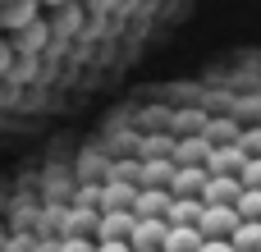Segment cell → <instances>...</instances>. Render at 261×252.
<instances>
[{"label": "cell", "mask_w": 261, "mask_h": 252, "mask_svg": "<svg viewBox=\"0 0 261 252\" xmlns=\"http://www.w3.org/2000/svg\"><path fill=\"white\" fill-rule=\"evenodd\" d=\"M202 184H206V165H179L170 193L174 197H202Z\"/></svg>", "instance_id": "10"}, {"label": "cell", "mask_w": 261, "mask_h": 252, "mask_svg": "<svg viewBox=\"0 0 261 252\" xmlns=\"http://www.w3.org/2000/svg\"><path fill=\"white\" fill-rule=\"evenodd\" d=\"M133 211H101V225H96V243H128L133 234Z\"/></svg>", "instance_id": "5"}, {"label": "cell", "mask_w": 261, "mask_h": 252, "mask_svg": "<svg viewBox=\"0 0 261 252\" xmlns=\"http://www.w3.org/2000/svg\"><path fill=\"white\" fill-rule=\"evenodd\" d=\"M239 207H202V220H197V230H202V239H229L234 230H239Z\"/></svg>", "instance_id": "2"}, {"label": "cell", "mask_w": 261, "mask_h": 252, "mask_svg": "<svg viewBox=\"0 0 261 252\" xmlns=\"http://www.w3.org/2000/svg\"><path fill=\"white\" fill-rule=\"evenodd\" d=\"M229 243H234V252H261V220H239Z\"/></svg>", "instance_id": "15"}, {"label": "cell", "mask_w": 261, "mask_h": 252, "mask_svg": "<svg viewBox=\"0 0 261 252\" xmlns=\"http://www.w3.org/2000/svg\"><path fill=\"white\" fill-rule=\"evenodd\" d=\"M41 0H5L0 5V23H5V32H23V28H32L37 18H41Z\"/></svg>", "instance_id": "3"}, {"label": "cell", "mask_w": 261, "mask_h": 252, "mask_svg": "<svg viewBox=\"0 0 261 252\" xmlns=\"http://www.w3.org/2000/svg\"><path fill=\"white\" fill-rule=\"evenodd\" d=\"M206 156H211V138L206 133H193V138L174 142V165H206Z\"/></svg>", "instance_id": "8"}, {"label": "cell", "mask_w": 261, "mask_h": 252, "mask_svg": "<svg viewBox=\"0 0 261 252\" xmlns=\"http://www.w3.org/2000/svg\"><path fill=\"white\" fill-rule=\"evenodd\" d=\"M92 248H96V239H73V234L60 239V252H92Z\"/></svg>", "instance_id": "22"}, {"label": "cell", "mask_w": 261, "mask_h": 252, "mask_svg": "<svg viewBox=\"0 0 261 252\" xmlns=\"http://www.w3.org/2000/svg\"><path fill=\"white\" fill-rule=\"evenodd\" d=\"M243 165H248V152L239 142L211 147V156H206V174H243Z\"/></svg>", "instance_id": "6"}, {"label": "cell", "mask_w": 261, "mask_h": 252, "mask_svg": "<svg viewBox=\"0 0 261 252\" xmlns=\"http://www.w3.org/2000/svg\"><path fill=\"white\" fill-rule=\"evenodd\" d=\"M197 252H234V243H229V239H202Z\"/></svg>", "instance_id": "23"}, {"label": "cell", "mask_w": 261, "mask_h": 252, "mask_svg": "<svg viewBox=\"0 0 261 252\" xmlns=\"http://www.w3.org/2000/svg\"><path fill=\"white\" fill-rule=\"evenodd\" d=\"M170 202H174L170 188H138V197H133V216H142V220H165Z\"/></svg>", "instance_id": "4"}, {"label": "cell", "mask_w": 261, "mask_h": 252, "mask_svg": "<svg viewBox=\"0 0 261 252\" xmlns=\"http://www.w3.org/2000/svg\"><path fill=\"white\" fill-rule=\"evenodd\" d=\"M37 243H28V239H14V243H5V252H32Z\"/></svg>", "instance_id": "25"}, {"label": "cell", "mask_w": 261, "mask_h": 252, "mask_svg": "<svg viewBox=\"0 0 261 252\" xmlns=\"http://www.w3.org/2000/svg\"><path fill=\"white\" fill-rule=\"evenodd\" d=\"M165 234H170V220H133V234H128V248H156L165 243Z\"/></svg>", "instance_id": "7"}, {"label": "cell", "mask_w": 261, "mask_h": 252, "mask_svg": "<svg viewBox=\"0 0 261 252\" xmlns=\"http://www.w3.org/2000/svg\"><path fill=\"white\" fill-rule=\"evenodd\" d=\"M96 225H101L96 207H69V216H64V234H73V239H96Z\"/></svg>", "instance_id": "9"}, {"label": "cell", "mask_w": 261, "mask_h": 252, "mask_svg": "<svg viewBox=\"0 0 261 252\" xmlns=\"http://www.w3.org/2000/svg\"><path fill=\"white\" fill-rule=\"evenodd\" d=\"M73 207H96L101 211V184H83L78 197H73Z\"/></svg>", "instance_id": "19"}, {"label": "cell", "mask_w": 261, "mask_h": 252, "mask_svg": "<svg viewBox=\"0 0 261 252\" xmlns=\"http://www.w3.org/2000/svg\"><path fill=\"white\" fill-rule=\"evenodd\" d=\"M133 197H138L133 184H119V179L101 184V211H133Z\"/></svg>", "instance_id": "11"}, {"label": "cell", "mask_w": 261, "mask_h": 252, "mask_svg": "<svg viewBox=\"0 0 261 252\" xmlns=\"http://www.w3.org/2000/svg\"><path fill=\"white\" fill-rule=\"evenodd\" d=\"M243 188H261V156H248V165H243Z\"/></svg>", "instance_id": "20"}, {"label": "cell", "mask_w": 261, "mask_h": 252, "mask_svg": "<svg viewBox=\"0 0 261 252\" xmlns=\"http://www.w3.org/2000/svg\"><path fill=\"white\" fill-rule=\"evenodd\" d=\"M243 193V179L239 174H206L202 184V207H234Z\"/></svg>", "instance_id": "1"}, {"label": "cell", "mask_w": 261, "mask_h": 252, "mask_svg": "<svg viewBox=\"0 0 261 252\" xmlns=\"http://www.w3.org/2000/svg\"><path fill=\"white\" fill-rule=\"evenodd\" d=\"M92 252H133V248H128V243H96Z\"/></svg>", "instance_id": "26"}, {"label": "cell", "mask_w": 261, "mask_h": 252, "mask_svg": "<svg viewBox=\"0 0 261 252\" xmlns=\"http://www.w3.org/2000/svg\"><path fill=\"white\" fill-rule=\"evenodd\" d=\"M46 37H50V28L37 18L32 28H23V32H18V46H14V55H37V51L46 46Z\"/></svg>", "instance_id": "16"}, {"label": "cell", "mask_w": 261, "mask_h": 252, "mask_svg": "<svg viewBox=\"0 0 261 252\" xmlns=\"http://www.w3.org/2000/svg\"><path fill=\"white\" fill-rule=\"evenodd\" d=\"M197 248H202V230L197 225H170V234L161 243V252H197Z\"/></svg>", "instance_id": "12"}, {"label": "cell", "mask_w": 261, "mask_h": 252, "mask_svg": "<svg viewBox=\"0 0 261 252\" xmlns=\"http://www.w3.org/2000/svg\"><path fill=\"white\" fill-rule=\"evenodd\" d=\"M0 41H5V23H0Z\"/></svg>", "instance_id": "29"}, {"label": "cell", "mask_w": 261, "mask_h": 252, "mask_svg": "<svg viewBox=\"0 0 261 252\" xmlns=\"http://www.w3.org/2000/svg\"><path fill=\"white\" fill-rule=\"evenodd\" d=\"M234 207H239V216H243V220H261V188H243Z\"/></svg>", "instance_id": "18"}, {"label": "cell", "mask_w": 261, "mask_h": 252, "mask_svg": "<svg viewBox=\"0 0 261 252\" xmlns=\"http://www.w3.org/2000/svg\"><path fill=\"white\" fill-rule=\"evenodd\" d=\"M46 9H64V5H73V0H41Z\"/></svg>", "instance_id": "27"}, {"label": "cell", "mask_w": 261, "mask_h": 252, "mask_svg": "<svg viewBox=\"0 0 261 252\" xmlns=\"http://www.w3.org/2000/svg\"><path fill=\"white\" fill-rule=\"evenodd\" d=\"M0 5H5V0H0Z\"/></svg>", "instance_id": "30"}, {"label": "cell", "mask_w": 261, "mask_h": 252, "mask_svg": "<svg viewBox=\"0 0 261 252\" xmlns=\"http://www.w3.org/2000/svg\"><path fill=\"white\" fill-rule=\"evenodd\" d=\"M170 225H197L202 220V197H174L170 211H165Z\"/></svg>", "instance_id": "14"}, {"label": "cell", "mask_w": 261, "mask_h": 252, "mask_svg": "<svg viewBox=\"0 0 261 252\" xmlns=\"http://www.w3.org/2000/svg\"><path fill=\"white\" fill-rule=\"evenodd\" d=\"M174 156H161V161H142V188H170L174 184Z\"/></svg>", "instance_id": "13"}, {"label": "cell", "mask_w": 261, "mask_h": 252, "mask_svg": "<svg viewBox=\"0 0 261 252\" xmlns=\"http://www.w3.org/2000/svg\"><path fill=\"white\" fill-rule=\"evenodd\" d=\"M9 69H14V46H5V41H0V78H5Z\"/></svg>", "instance_id": "24"}, {"label": "cell", "mask_w": 261, "mask_h": 252, "mask_svg": "<svg viewBox=\"0 0 261 252\" xmlns=\"http://www.w3.org/2000/svg\"><path fill=\"white\" fill-rule=\"evenodd\" d=\"M133 252H156V248H133Z\"/></svg>", "instance_id": "28"}, {"label": "cell", "mask_w": 261, "mask_h": 252, "mask_svg": "<svg viewBox=\"0 0 261 252\" xmlns=\"http://www.w3.org/2000/svg\"><path fill=\"white\" fill-rule=\"evenodd\" d=\"M234 142H239V147H243L248 156H261V129H248V133H239Z\"/></svg>", "instance_id": "21"}, {"label": "cell", "mask_w": 261, "mask_h": 252, "mask_svg": "<svg viewBox=\"0 0 261 252\" xmlns=\"http://www.w3.org/2000/svg\"><path fill=\"white\" fill-rule=\"evenodd\" d=\"M106 179H119V184H133V188H142V161H115Z\"/></svg>", "instance_id": "17"}]
</instances>
